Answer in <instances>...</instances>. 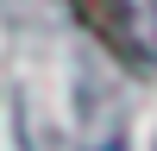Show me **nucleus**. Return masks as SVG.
<instances>
[{"mask_svg": "<svg viewBox=\"0 0 157 151\" xmlns=\"http://www.w3.org/2000/svg\"><path fill=\"white\" fill-rule=\"evenodd\" d=\"M113 32L145 69H157V0H113Z\"/></svg>", "mask_w": 157, "mask_h": 151, "instance_id": "obj_1", "label": "nucleus"}]
</instances>
